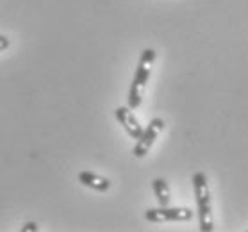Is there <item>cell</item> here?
Here are the masks:
<instances>
[{"mask_svg":"<svg viewBox=\"0 0 248 232\" xmlns=\"http://www.w3.org/2000/svg\"><path fill=\"white\" fill-rule=\"evenodd\" d=\"M193 189L198 207V223L202 232L215 231V218H213V205H211V189H209L207 175L203 171H197L193 175Z\"/></svg>","mask_w":248,"mask_h":232,"instance_id":"cell-1","label":"cell"},{"mask_svg":"<svg viewBox=\"0 0 248 232\" xmlns=\"http://www.w3.org/2000/svg\"><path fill=\"white\" fill-rule=\"evenodd\" d=\"M155 62V50L154 48H145L141 52L140 62H138V68H136L134 79L130 84L129 90V108L138 109L143 102V90L147 86L150 74H152V66Z\"/></svg>","mask_w":248,"mask_h":232,"instance_id":"cell-2","label":"cell"},{"mask_svg":"<svg viewBox=\"0 0 248 232\" xmlns=\"http://www.w3.org/2000/svg\"><path fill=\"white\" fill-rule=\"evenodd\" d=\"M189 207H170V205H159L155 209H148L145 218L152 223H166V221H189L193 218Z\"/></svg>","mask_w":248,"mask_h":232,"instance_id":"cell-3","label":"cell"},{"mask_svg":"<svg viewBox=\"0 0 248 232\" xmlns=\"http://www.w3.org/2000/svg\"><path fill=\"white\" fill-rule=\"evenodd\" d=\"M163 129H164L163 118H154L152 122L143 129L141 136L136 139L134 150H132V154H134L136 157L141 159L150 152V148L154 147V143H155V139L159 138V134L163 132Z\"/></svg>","mask_w":248,"mask_h":232,"instance_id":"cell-4","label":"cell"},{"mask_svg":"<svg viewBox=\"0 0 248 232\" xmlns=\"http://www.w3.org/2000/svg\"><path fill=\"white\" fill-rule=\"evenodd\" d=\"M114 116L120 122V125L125 129V132L129 134L132 139H138L143 132V125L140 124V120L136 118V114L132 113V109L129 106H120L116 111H114Z\"/></svg>","mask_w":248,"mask_h":232,"instance_id":"cell-5","label":"cell"},{"mask_svg":"<svg viewBox=\"0 0 248 232\" xmlns=\"http://www.w3.org/2000/svg\"><path fill=\"white\" fill-rule=\"evenodd\" d=\"M79 182L82 186L91 187V189L100 191V193L108 191L109 187H111V181H109V179H106V177H102V175H96L93 171H80Z\"/></svg>","mask_w":248,"mask_h":232,"instance_id":"cell-6","label":"cell"},{"mask_svg":"<svg viewBox=\"0 0 248 232\" xmlns=\"http://www.w3.org/2000/svg\"><path fill=\"white\" fill-rule=\"evenodd\" d=\"M154 193H155V198H157L159 205H170L171 202V191H170L168 182L164 179H154L152 182Z\"/></svg>","mask_w":248,"mask_h":232,"instance_id":"cell-7","label":"cell"},{"mask_svg":"<svg viewBox=\"0 0 248 232\" xmlns=\"http://www.w3.org/2000/svg\"><path fill=\"white\" fill-rule=\"evenodd\" d=\"M22 231L23 232H27V231H34V232H36V231H40V227L36 225V223H25V225L22 227Z\"/></svg>","mask_w":248,"mask_h":232,"instance_id":"cell-8","label":"cell"},{"mask_svg":"<svg viewBox=\"0 0 248 232\" xmlns=\"http://www.w3.org/2000/svg\"><path fill=\"white\" fill-rule=\"evenodd\" d=\"M7 46H9V40H7L6 36H0V52L6 50Z\"/></svg>","mask_w":248,"mask_h":232,"instance_id":"cell-9","label":"cell"}]
</instances>
